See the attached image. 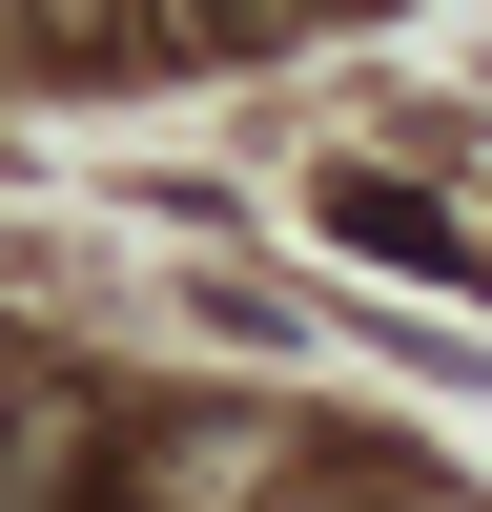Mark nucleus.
I'll list each match as a JSON object with an SVG mask.
<instances>
[{
    "mask_svg": "<svg viewBox=\"0 0 492 512\" xmlns=\"http://www.w3.org/2000/svg\"><path fill=\"white\" fill-rule=\"evenodd\" d=\"M328 226H349L369 267H431V287H472V226H431V205H410V185H369V164L328 185Z\"/></svg>",
    "mask_w": 492,
    "mask_h": 512,
    "instance_id": "obj_1",
    "label": "nucleus"
}]
</instances>
